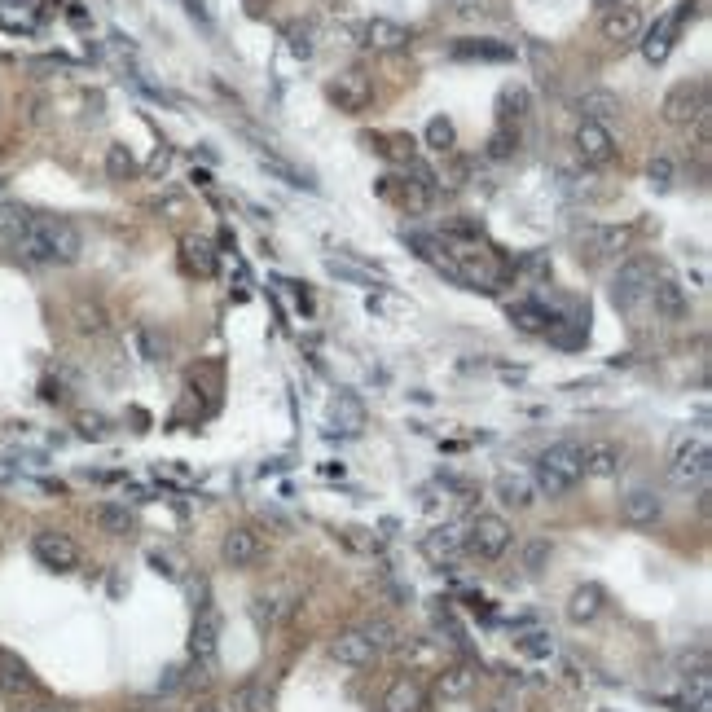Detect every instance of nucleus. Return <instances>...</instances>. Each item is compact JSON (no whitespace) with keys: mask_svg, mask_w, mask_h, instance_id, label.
I'll return each instance as SVG.
<instances>
[{"mask_svg":"<svg viewBox=\"0 0 712 712\" xmlns=\"http://www.w3.org/2000/svg\"><path fill=\"white\" fill-rule=\"evenodd\" d=\"M84 251V238L71 220L62 216H27V229L18 233L14 242V255L27 264H75Z\"/></svg>","mask_w":712,"mask_h":712,"instance_id":"nucleus-1","label":"nucleus"},{"mask_svg":"<svg viewBox=\"0 0 712 712\" xmlns=\"http://www.w3.org/2000/svg\"><path fill=\"white\" fill-rule=\"evenodd\" d=\"M581 480H585V462H581V444L576 440H559V444H550V449L537 453L532 488H537L541 497H563Z\"/></svg>","mask_w":712,"mask_h":712,"instance_id":"nucleus-2","label":"nucleus"},{"mask_svg":"<svg viewBox=\"0 0 712 712\" xmlns=\"http://www.w3.org/2000/svg\"><path fill=\"white\" fill-rule=\"evenodd\" d=\"M669 475L677 488H708V475H712V449H708V436H686L677 440L673 449V462H669Z\"/></svg>","mask_w":712,"mask_h":712,"instance_id":"nucleus-3","label":"nucleus"},{"mask_svg":"<svg viewBox=\"0 0 712 712\" xmlns=\"http://www.w3.org/2000/svg\"><path fill=\"white\" fill-rule=\"evenodd\" d=\"M651 282H655V264L651 260L620 264L616 282H611V304H616L620 313H638L642 299H651Z\"/></svg>","mask_w":712,"mask_h":712,"instance_id":"nucleus-4","label":"nucleus"},{"mask_svg":"<svg viewBox=\"0 0 712 712\" xmlns=\"http://www.w3.org/2000/svg\"><path fill=\"white\" fill-rule=\"evenodd\" d=\"M660 110H664V119H669V124H677V128L695 124V119L708 115V84H704V80H682V84H673Z\"/></svg>","mask_w":712,"mask_h":712,"instance_id":"nucleus-5","label":"nucleus"},{"mask_svg":"<svg viewBox=\"0 0 712 712\" xmlns=\"http://www.w3.org/2000/svg\"><path fill=\"white\" fill-rule=\"evenodd\" d=\"M466 550L480 554V559H502V554L510 550V524L502 515H480L471 519V528H466Z\"/></svg>","mask_w":712,"mask_h":712,"instance_id":"nucleus-6","label":"nucleus"},{"mask_svg":"<svg viewBox=\"0 0 712 712\" xmlns=\"http://www.w3.org/2000/svg\"><path fill=\"white\" fill-rule=\"evenodd\" d=\"M686 18H691V0H686V5L677 9V14H664L651 31H642V36H638V44H642V58H647L651 66H660L664 58H669V53H673V44H677V31H682V22H686Z\"/></svg>","mask_w":712,"mask_h":712,"instance_id":"nucleus-7","label":"nucleus"},{"mask_svg":"<svg viewBox=\"0 0 712 712\" xmlns=\"http://www.w3.org/2000/svg\"><path fill=\"white\" fill-rule=\"evenodd\" d=\"M31 554H36L49 572H75V563H80V545L66 537V532H53V528L31 537Z\"/></svg>","mask_w":712,"mask_h":712,"instance_id":"nucleus-8","label":"nucleus"},{"mask_svg":"<svg viewBox=\"0 0 712 712\" xmlns=\"http://www.w3.org/2000/svg\"><path fill=\"white\" fill-rule=\"evenodd\" d=\"M576 154H581L585 168H607V163H616V137L607 132V124L581 119V128H576Z\"/></svg>","mask_w":712,"mask_h":712,"instance_id":"nucleus-9","label":"nucleus"},{"mask_svg":"<svg viewBox=\"0 0 712 712\" xmlns=\"http://www.w3.org/2000/svg\"><path fill=\"white\" fill-rule=\"evenodd\" d=\"M326 97L339 110H348V115H361V110L370 106V97H374V84H370V75L365 71H343V75H335V80L326 84Z\"/></svg>","mask_w":712,"mask_h":712,"instance_id":"nucleus-10","label":"nucleus"},{"mask_svg":"<svg viewBox=\"0 0 712 712\" xmlns=\"http://www.w3.org/2000/svg\"><path fill=\"white\" fill-rule=\"evenodd\" d=\"M660 515H664V497L655 493V488H647V484L629 488V493L620 497V519H625L629 528H651Z\"/></svg>","mask_w":712,"mask_h":712,"instance_id":"nucleus-11","label":"nucleus"},{"mask_svg":"<svg viewBox=\"0 0 712 712\" xmlns=\"http://www.w3.org/2000/svg\"><path fill=\"white\" fill-rule=\"evenodd\" d=\"M361 44L365 49H374V53H396V49H405L409 40H414V31L405 27V22H392V18H370V22H361Z\"/></svg>","mask_w":712,"mask_h":712,"instance_id":"nucleus-12","label":"nucleus"},{"mask_svg":"<svg viewBox=\"0 0 712 712\" xmlns=\"http://www.w3.org/2000/svg\"><path fill=\"white\" fill-rule=\"evenodd\" d=\"M449 58H458V62H510L515 58V44L493 40V36H462V40H453Z\"/></svg>","mask_w":712,"mask_h":712,"instance_id":"nucleus-13","label":"nucleus"},{"mask_svg":"<svg viewBox=\"0 0 712 712\" xmlns=\"http://www.w3.org/2000/svg\"><path fill=\"white\" fill-rule=\"evenodd\" d=\"M581 462H585V475L611 480V475L625 471V449L616 440H594V444H581Z\"/></svg>","mask_w":712,"mask_h":712,"instance_id":"nucleus-14","label":"nucleus"},{"mask_svg":"<svg viewBox=\"0 0 712 712\" xmlns=\"http://www.w3.org/2000/svg\"><path fill=\"white\" fill-rule=\"evenodd\" d=\"M625 247H629L625 225H594V229H585V238H581L585 260H611V255H620Z\"/></svg>","mask_w":712,"mask_h":712,"instance_id":"nucleus-15","label":"nucleus"},{"mask_svg":"<svg viewBox=\"0 0 712 712\" xmlns=\"http://www.w3.org/2000/svg\"><path fill=\"white\" fill-rule=\"evenodd\" d=\"M260 554H264V541L255 528H229L225 541H220V559L229 567H251Z\"/></svg>","mask_w":712,"mask_h":712,"instance_id":"nucleus-16","label":"nucleus"},{"mask_svg":"<svg viewBox=\"0 0 712 712\" xmlns=\"http://www.w3.org/2000/svg\"><path fill=\"white\" fill-rule=\"evenodd\" d=\"M330 655H335V664H343V669H370L378 660V651L365 642L361 629H343L339 638L330 642Z\"/></svg>","mask_w":712,"mask_h":712,"instance_id":"nucleus-17","label":"nucleus"},{"mask_svg":"<svg viewBox=\"0 0 712 712\" xmlns=\"http://www.w3.org/2000/svg\"><path fill=\"white\" fill-rule=\"evenodd\" d=\"M189 655H194L198 664H216L220 655V620L216 611L203 607V616L194 620V633H189Z\"/></svg>","mask_w":712,"mask_h":712,"instance_id":"nucleus-18","label":"nucleus"},{"mask_svg":"<svg viewBox=\"0 0 712 712\" xmlns=\"http://www.w3.org/2000/svg\"><path fill=\"white\" fill-rule=\"evenodd\" d=\"M642 14L633 5H611V9H603V36L611 40V44H633L642 36Z\"/></svg>","mask_w":712,"mask_h":712,"instance_id":"nucleus-19","label":"nucleus"},{"mask_svg":"<svg viewBox=\"0 0 712 712\" xmlns=\"http://www.w3.org/2000/svg\"><path fill=\"white\" fill-rule=\"evenodd\" d=\"M422 550H427V559H431V563H449V559H458V554L466 550V528H458V524L431 528V532H427V541H422Z\"/></svg>","mask_w":712,"mask_h":712,"instance_id":"nucleus-20","label":"nucleus"},{"mask_svg":"<svg viewBox=\"0 0 712 712\" xmlns=\"http://www.w3.org/2000/svg\"><path fill=\"white\" fill-rule=\"evenodd\" d=\"M651 299H655V308H660L669 321L677 317H686V291L677 286V277L673 273H655V282H651Z\"/></svg>","mask_w":712,"mask_h":712,"instance_id":"nucleus-21","label":"nucleus"},{"mask_svg":"<svg viewBox=\"0 0 712 712\" xmlns=\"http://www.w3.org/2000/svg\"><path fill=\"white\" fill-rule=\"evenodd\" d=\"M493 493H497V502L510 506V510H528L532 502H537V488H532L528 475H497Z\"/></svg>","mask_w":712,"mask_h":712,"instance_id":"nucleus-22","label":"nucleus"},{"mask_svg":"<svg viewBox=\"0 0 712 712\" xmlns=\"http://www.w3.org/2000/svg\"><path fill=\"white\" fill-rule=\"evenodd\" d=\"M510 321H515L519 330H528V335H550L559 317H554L545 304H537V299H524V304L510 308Z\"/></svg>","mask_w":712,"mask_h":712,"instance_id":"nucleus-23","label":"nucleus"},{"mask_svg":"<svg viewBox=\"0 0 712 712\" xmlns=\"http://www.w3.org/2000/svg\"><path fill=\"white\" fill-rule=\"evenodd\" d=\"M598 611H603V589L576 585L572 598H567V620H572V625H589V620H598Z\"/></svg>","mask_w":712,"mask_h":712,"instance_id":"nucleus-24","label":"nucleus"},{"mask_svg":"<svg viewBox=\"0 0 712 712\" xmlns=\"http://www.w3.org/2000/svg\"><path fill=\"white\" fill-rule=\"evenodd\" d=\"M422 704H427V695H422V686L414 677H400V682H392V691L383 695V712H422Z\"/></svg>","mask_w":712,"mask_h":712,"instance_id":"nucleus-25","label":"nucleus"},{"mask_svg":"<svg viewBox=\"0 0 712 712\" xmlns=\"http://www.w3.org/2000/svg\"><path fill=\"white\" fill-rule=\"evenodd\" d=\"M255 154H260V168H264V172H273L277 181H286V185H295V189H317L313 176L299 172L295 163H286L282 154H273V150H264V146H255Z\"/></svg>","mask_w":712,"mask_h":712,"instance_id":"nucleus-26","label":"nucleus"},{"mask_svg":"<svg viewBox=\"0 0 712 712\" xmlns=\"http://www.w3.org/2000/svg\"><path fill=\"white\" fill-rule=\"evenodd\" d=\"M0 686H5V691H14V695L36 691V677H31V669L18 660L14 651H0Z\"/></svg>","mask_w":712,"mask_h":712,"instance_id":"nucleus-27","label":"nucleus"},{"mask_svg":"<svg viewBox=\"0 0 712 712\" xmlns=\"http://www.w3.org/2000/svg\"><path fill=\"white\" fill-rule=\"evenodd\" d=\"M291 607H295V603H286V594H277V589H273V594H260V598H255V603H251V616H255V625H260V629H273V625H282V620L291 616Z\"/></svg>","mask_w":712,"mask_h":712,"instance_id":"nucleus-28","label":"nucleus"},{"mask_svg":"<svg viewBox=\"0 0 712 712\" xmlns=\"http://www.w3.org/2000/svg\"><path fill=\"white\" fill-rule=\"evenodd\" d=\"M524 115H528V88H519V84L502 88V97H497V124L519 128L524 124Z\"/></svg>","mask_w":712,"mask_h":712,"instance_id":"nucleus-29","label":"nucleus"},{"mask_svg":"<svg viewBox=\"0 0 712 712\" xmlns=\"http://www.w3.org/2000/svg\"><path fill=\"white\" fill-rule=\"evenodd\" d=\"M27 216H31V211L22 207V203H5V207H0V251H14L18 233L27 229Z\"/></svg>","mask_w":712,"mask_h":712,"instance_id":"nucleus-30","label":"nucleus"},{"mask_svg":"<svg viewBox=\"0 0 712 712\" xmlns=\"http://www.w3.org/2000/svg\"><path fill=\"white\" fill-rule=\"evenodd\" d=\"M581 115L585 119H594V124H603V119H611V115H620V102L611 93H603V88H589V93H581Z\"/></svg>","mask_w":712,"mask_h":712,"instance_id":"nucleus-31","label":"nucleus"},{"mask_svg":"<svg viewBox=\"0 0 712 712\" xmlns=\"http://www.w3.org/2000/svg\"><path fill=\"white\" fill-rule=\"evenodd\" d=\"M370 146L383 154V159H392V163H400V168H414L418 163V150H414V141L409 137H370Z\"/></svg>","mask_w":712,"mask_h":712,"instance_id":"nucleus-32","label":"nucleus"},{"mask_svg":"<svg viewBox=\"0 0 712 712\" xmlns=\"http://www.w3.org/2000/svg\"><path fill=\"white\" fill-rule=\"evenodd\" d=\"M97 528L110 532V537H128V532H132V515H128V506H119V502H102V506H97Z\"/></svg>","mask_w":712,"mask_h":712,"instance_id":"nucleus-33","label":"nucleus"},{"mask_svg":"<svg viewBox=\"0 0 712 712\" xmlns=\"http://www.w3.org/2000/svg\"><path fill=\"white\" fill-rule=\"evenodd\" d=\"M264 708H269V691L260 682H242L233 691V712H264Z\"/></svg>","mask_w":712,"mask_h":712,"instance_id":"nucleus-34","label":"nucleus"},{"mask_svg":"<svg viewBox=\"0 0 712 712\" xmlns=\"http://www.w3.org/2000/svg\"><path fill=\"white\" fill-rule=\"evenodd\" d=\"M361 633H365V642H370L374 651H387V647H396V625L387 616H374V620H365L361 625Z\"/></svg>","mask_w":712,"mask_h":712,"instance_id":"nucleus-35","label":"nucleus"},{"mask_svg":"<svg viewBox=\"0 0 712 712\" xmlns=\"http://www.w3.org/2000/svg\"><path fill=\"white\" fill-rule=\"evenodd\" d=\"M185 264L207 277L211 269H216V251H211V242H203V238H185Z\"/></svg>","mask_w":712,"mask_h":712,"instance_id":"nucleus-36","label":"nucleus"},{"mask_svg":"<svg viewBox=\"0 0 712 712\" xmlns=\"http://www.w3.org/2000/svg\"><path fill=\"white\" fill-rule=\"evenodd\" d=\"M471 682H475V673L466 669V664H458V669L440 673V695L444 699H462L466 691H471Z\"/></svg>","mask_w":712,"mask_h":712,"instance_id":"nucleus-37","label":"nucleus"},{"mask_svg":"<svg viewBox=\"0 0 712 712\" xmlns=\"http://www.w3.org/2000/svg\"><path fill=\"white\" fill-rule=\"evenodd\" d=\"M453 141H458V132H453L449 119H444V115L431 119V124H427V146L436 150V154H449V150H453Z\"/></svg>","mask_w":712,"mask_h":712,"instance_id":"nucleus-38","label":"nucleus"},{"mask_svg":"<svg viewBox=\"0 0 712 712\" xmlns=\"http://www.w3.org/2000/svg\"><path fill=\"white\" fill-rule=\"evenodd\" d=\"M106 172H110V181H128V176L137 172V159L128 154V146H110V154H106Z\"/></svg>","mask_w":712,"mask_h":712,"instance_id":"nucleus-39","label":"nucleus"},{"mask_svg":"<svg viewBox=\"0 0 712 712\" xmlns=\"http://www.w3.org/2000/svg\"><path fill=\"white\" fill-rule=\"evenodd\" d=\"M515 150H519V128L497 124V132L488 137V154H493V159H510Z\"/></svg>","mask_w":712,"mask_h":712,"instance_id":"nucleus-40","label":"nucleus"},{"mask_svg":"<svg viewBox=\"0 0 712 712\" xmlns=\"http://www.w3.org/2000/svg\"><path fill=\"white\" fill-rule=\"evenodd\" d=\"M286 36H291V53H295V58H313V49H317V44H313V36H317L313 22H295Z\"/></svg>","mask_w":712,"mask_h":712,"instance_id":"nucleus-41","label":"nucleus"},{"mask_svg":"<svg viewBox=\"0 0 712 712\" xmlns=\"http://www.w3.org/2000/svg\"><path fill=\"white\" fill-rule=\"evenodd\" d=\"M326 269L335 273V277H343V282H356V286H374V282H378L374 273H365V269H352V264H339V260H326Z\"/></svg>","mask_w":712,"mask_h":712,"instance_id":"nucleus-42","label":"nucleus"},{"mask_svg":"<svg viewBox=\"0 0 712 712\" xmlns=\"http://www.w3.org/2000/svg\"><path fill=\"white\" fill-rule=\"evenodd\" d=\"M545 563H550V541H528V550H524V567H528V572H541Z\"/></svg>","mask_w":712,"mask_h":712,"instance_id":"nucleus-43","label":"nucleus"},{"mask_svg":"<svg viewBox=\"0 0 712 712\" xmlns=\"http://www.w3.org/2000/svg\"><path fill=\"white\" fill-rule=\"evenodd\" d=\"M651 185H655V189H669V185H673V163H669V159H655V163H651Z\"/></svg>","mask_w":712,"mask_h":712,"instance_id":"nucleus-44","label":"nucleus"},{"mask_svg":"<svg viewBox=\"0 0 712 712\" xmlns=\"http://www.w3.org/2000/svg\"><path fill=\"white\" fill-rule=\"evenodd\" d=\"M519 647H524L528 655H550V651H554V642L545 638V633H528V638H519Z\"/></svg>","mask_w":712,"mask_h":712,"instance_id":"nucleus-45","label":"nucleus"},{"mask_svg":"<svg viewBox=\"0 0 712 712\" xmlns=\"http://www.w3.org/2000/svg\"><path fill=\"white\" fill-rule=\"evenodd\" d=\"M137 343H141V352H146V361H159V356H163L159 339H154V330H137Z\"/></svg>","mask_w":712,"mask_h":712,"instance_id":"nucleus-46","label":"nucleus"},{"mask_svg":"<svg viewBox=\"0 0 712 712\" xmlns=\"http://www.w3.org/2000/svg\"><path fill=\"white\" fill-rule=\"evenodd\" d=\"M84 436H93V440H102V436H106V427H102V418H84Z\"/></svg>","mask_w":712,"mask_h":712,"instance_id":"nucleus-47","label":"nucleus"},{"mask_svg":"<svg viewBox=\"0 0 712 712\" xmlns=\"http://www.w3.org/2000/svg\"><path fill=\"white\" fill-rule=\"evenodd\" d=\"M176 686H181V669H168V677L159 682V691H176Z\"/></svg>","mask_w":712,"mask_h":712,"instance_id":"nucleus-48","label":"nucleus"},{"mask_svg":"<svg viewBox=\"0 0 712 712\" xmlns=\"http://www.w3.org/2000/svg\"><path fill=\"white\" fill-rule=\"evenodd\" d=\"M150 563H154V572H163V576H176V567L168 559H159V554H150Z\"/></svg>","mask_w":712,"mask_h":712,"instance_id":"nucleus-49","label":"nucleus"},{"mask_svg":"<svg viewBox=\"0 0 712 712\" xmlns=\"http://www.w3.org/2000/svg\"><path fill=\"white\" fill-rule=\"evenodd\" d=\"M198 712H225V708H220V704H207V708H198Z\"/></svg>","mask_w":712,"mask_h":712,"instance_id":"nucleus-50","label":"nucleus"},{"mask_svg":"<svg viewBox=\"0 0 712 712\" xmlns=\"http://www.w3.org/2000/svg\"><path fill=\"white\" fill-rule=\"evenodd\" d=\"M31 712H62V708H49V704H40V708H31Z\"/></svg>","mask_w":712,"mask_h":712,"instance_id":"nucleus-51","label":"nucleus"},{"mask_svg":"<svg viewBox=\"0 0 712 712\" xmlns=\"http://www.w3.org/2000/svg\"><path fill=\"white\" fill-rule=\"evenodd\" d=\"M598 5H603V9H611V5H620V0H598Z\"/></svg>","mask_w":712,"mask_h":712,"instance_id":"nucleus-52","label":"nucleus"},{"mask_svg":"<svg viewBox=\"0 0 712 712\" xmlns=\"http://www.w3.org/2000/svg\"><path fill=\"white\" fill-rule=\"evenodd\" d=\"M0 189H5V176H0Z\"/></svg>","mask_w":712,"mask_h":712,"instance_id":"nucleus-53","label":"nucleus"}]
</instances>
